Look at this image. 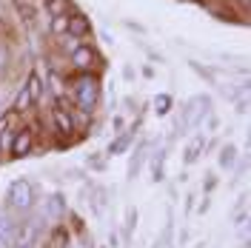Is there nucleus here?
I'll return each instance as SVG.
<instances>
[{"label":"nucleus","mask_w":251,"mask_h":248,"mask_svg":"<svg viewBox=\"0 0 251 248\" xmlns=\"http://www.w3.org/2000/svg\"><path fill=\"white\" fill-rule=\"evenodd\" d=\"M6 202H9L12 211H29L34 205V186H31V180H26V177L12 180L9 188H6Z\"/></svg>","instance_id":"7ed1b4c3"},{"label":"nucleus","mask_w":251,"mask_h":248,"mask_svg":"<svg viewBox=\"0 0 251 248\" xmlns=\"http://www.w3.org/2000/svg\"><path fill=\"white\" fill-rule=\"evenodd\" d=\"M23 92L29 94L31 106H37V103H40V97H43V92H46V83H43V74H40L37 69H31L29 74H26V83H23Z\"/></svg>","instance_id":"0eeeda50"},{"label":"nucleus","mask_w":251,"mask_h":248,"mask_svg":"<svg viewBox=\"0 0 251 248\" xmlns=\"http://www.w3.org/2000/svg\"><path fill=\"white\" fill-rule=\"evenodd\" d=\"M197 248H203V246H197Z\"/></svg>","instance_id":"5701e85b"},{"label":"nucleus","mask_w":251,"mask_h":248,"mask_svg":"<svg viewBox=\"0 0 251 248\" xmlns=\"http://www.w3.org/2000/svg\"><path fill=\"white\" fill-rule=\"evenodd\" d=\"M72 94H75V103L83 111H94L97 100H100V80L94 74H77L72 83Z\"/></svg>","instance_id":"f257e3e1"},{"label":"nucleus","mask_w":251,"mask_h":248,"mask_svg":"<svg viewBox=\"0 0 251 248\" xmlns=\"http://www.w3.org/2000/svg\"><path fill=\"white\" fill-rule=\"evenodd\" d=\"M234 3L243 9V12H249V3H251V0H234Z\"/></svg>","instance_id":"412c9836"},{"label":"nucleus","mask_w":251,"mask_h":248,"mask_svg":"<svg viewBox=\"0 0 251 248\" xmlns=\"http://www.w3.org/2000/svg\"><path fill=\"white\" fill-rule=\"evenodd\" d=\"M69 37H75V40H80V37H89L92 34V20L86 15H69V31H66Z\"/></svg>","instance_id":"6e6552de"},{"label":"nucleus","mask_w":251,"mask_h":248,"mask_svg":"<svg viewBox=\"0 0 251 248\" xmlns=\"http://www.w3.org/2000/svg\"><path fill=\"white\" fill-rule=\"evenodd\" d=\"M143 157H146V146H140V149H134V157H131V166H128V177H134V174H137V166H143Z\"/></svg>","instance_id":"2eb2a0df"},{"label":"nucleus","mask_w":251,"mask_h":248,"mask_svg":"<svg viewBox=\"0 0 251 248\" xmlns=\"http://www.w3.org/2000/svg\"><path fill=\"white\" fill-rule=\"evenodd\" d=\"M49 29H51V34H66V31H69V15L51 17V20H49Z\"/></svg>","instance_id":"4468645a"},{"label":"nucleus","mask_w":251,"mask_h":248,"mask_svg":"<svg viewBox=\"0 0 251 248\" xmlns=\"http://www.w3.org/2000/svg\"><path fill=\"white\" fill-rule=\"evenodd\" d=\"M69 60H72V66L77 69L80 74H92V69L100 63V57H97V51H94V46H86V43H80L72 54H69Z\"/></svg>","instance_id":"20e7f679"},{"label":"nucleus","mask_w":251,"mask_h":248,"mask_svg":"<svg viewBox=\"0 0 251 248\" xmlns=\"http://www.w3.org/2000/svg\"><path fill=\"white\" fill-rule=\"evenodd\" d=\"M203 149H205V137H203V134H194V137L183 146V163H186V166L197 163L200 154H203Z\"/></svg>","instance_id":"1a4fd4ad"},{"label":"nucleus","mask_w":251,"mask_h":248,"mask_svg":"<svg viewBox=\"0 0 251 248\" xmlns=\"http://www.w3.org/2000/svg\"><path fill=\"white\" fill-rule=\"evenodd\" d=\"M31 149H34V131L31 128H17L15 134H12V143H9L12 160H20V157L31 154Z\"/></svg>","instance_id":"39448f33"},{"label":"nucleus","mask_w":251,"mask_h":248,"mask_svg":"<svg viewBox=\"0 0 251 248\" xmlns=\"http://www.w3.org/2000/svg\"><path fill=\"white\" fill-rule=\"evenodd\" d=\"M0 248H12V246H9V243H3V240H0Z\"/></svg>","instance_id":"4be33fe9"},{"label":"nucleus","mask_w":251,"mask_h":248,"mask_svg":"<svg viewBox=\"0 0 251 248\" xmlns=\"http://www.w3.org/2000/svg\"><path fill=\"white\" fill-rule=\"evenodd\" d=\"M12 128V114H3L0 117V137H3V131H9Z\"/></svg>","instance_id":"6ab92c4d"},{"label":"nucleus","mask_w":251,"mask_h":248,"mask_svg":"<svg viewBox=\"0 0 251 248\" xmlns=\"http://www.w3.org/2000/svg\"><path fill=\"white\" fill-rule=\"evenodd\" d=\"M217 188V177L214 174H205V180H203V191L208 194V191H214Z\"/></svg>","instance_id":"a211bd4d"},{"label":"nucleus","mask_w":251,"mask_h":248,"mask_svg":"<svg viewBox=\"0 0 251 248\" xmlns=\"http://www.w3.org/2000/svg\"><path fill=\"white\" fill-rule=\"evenodd\" d=\"M172 106H174L172 94H157L154 97V114L157 117H166V114L172 111Z\"/></svg>","instance_id":"ddd939ff"},{"label":"nucleus","mask_w":251,"mask_h":248,"mask_svg":"<svg viewBox=\"0 0 251 248\" xmlns=\"http://www.w3.org/2000/svg\"><path fill=\"white\" fill-rule=\"evenodd\" d=\"M237 114H249V100H246V97L237 103Z\"/></svg>","instance_id":"aec40b11"},{"label":"nucleus","mask_w":251,"mask_h":248,"mask_svg":"<svg viewBox=\"0 0 251 248\" xmlns=\"http://www.w3.org/2000/svg\"><path fill=\"white\" fill-rule=\"evenodd\" d=\"M217 166L223 171H231V169H234V166H237V149H234V146H223V149H220Z\"/></svg>","instance_id":"f8f14e48"},{"label":"nucleus","mask_w":251,"mask_h":248,"mask_svg":"<svg viewBox=\"0 0 251 248\" xmlns=\"http://www.w3.org/2000/svg\"><path fill=\"white\" fill-rule=\"evenodd\" d=\"M208 111H211V100H208L205 94H194V97H188L186 106H183V114H180L177 128H180V131H191L194 125H200L205 117H208Z\"/></svg>","instance_id":"f03ea898"},{"label":"nucleus","mask_w":251,"mask_h":248,"mask_svg":"<svg viewBox=\"0 0 251 248\" xmlns=\"http://www.w3.org/2000/svg\"><path fill=\"white\" fill-rule=\"evenodd\" d=\"M134 225H137V208H128V214H126V231L131 234Z\"/></svg>","instance_id":"f3484780"},{"label":"nucleus","mask_w":251,"mask_h":248,"mask_svg":"<svg viewBox=\"0 0 251 248\" xmlns=\"http://www.w3.org/2000/svg\"><path fill=\"white\" fill-rule=\"evenodd\" d=\"M51 120H54L57 134H63V137H72V134L77 131L75 114H72V109H66V106H63V100H57V106H54V111H51Z\"/></svg>","instance_id":"423d86ee"},{"label":"nucleus","mask_w":251,"mask_h":248,"mask_svg":"<svg viewBox=\"0 0 251 248\" xmlns=\"http://www.w3.org/2000/svg\"><path fill=\"white\" fill-rule=\"evenodd\" d=\"M131 140H134V128H128V131H120L117 137L111 140V146H109V154H123L126 149L131 146Z\"/></svg>","instance_id":"9d476101"},{"label":"nucleus","mask_w":251,"mask_h":248,"mask_svg":"<svg viewBox=\"0 0 251 248\" xmlns=\"http://www.w3.org/2000/svg\"><path fill=\"white\" fill-rule=\"evenodd\" d=\"M49 17H63V15H72V0H43Z\"/></svg>","instance_id":"9b49d317"},{"label":"nucleus","mask_w":251,"mask_h":248,"mask_svg":"<svg viewBox=\"0 0 251 248\" xmlns=\"http://www.w3.org/2000/svg\"><path fill=\"white\" fill-rule=\"evenodd\" d=\"M15 9L20 12V17H23V23H31V20H34V9H31L29 3H20V0H17V3H15Z\"/></svg>","instance_id":"dca6fc26"}]
</instances>
